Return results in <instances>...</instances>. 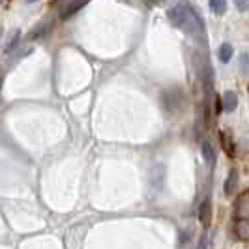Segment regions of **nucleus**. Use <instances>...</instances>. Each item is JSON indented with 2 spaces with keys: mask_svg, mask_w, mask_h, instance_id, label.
Returning a JSON list of instances; mask_svg holds the SVG:
<instances>
[{
  "mask_svg": "<svg viewBox=\"0 0 249 249\" xmlns=\"http://www.w3.org/2000/svg\"><path fill=\"white\" fill-rule=\"evenodd\" d=\"M199 219L202 227H208L210 221H212V200L210 199L202 200V204H200L199 208Z\"/></svg>",
  "mask_w": 249,
  "mask_h": 249,
  "instance_id": "0eeeda50",
  "label": "nucleus"
},
{
  "mask_svg": "<svg viewBox=\"0 0 249 249\" xmlns=\"http://www.w3.org/2000/svg\"><path fill=\"white\" fill-rule=\"evenodd\" d=\"M88 0H66L60 6V19H70L73 13H77Z\"/></svg>",
  "mask_w": 249,
  "mask_h": 249,
  "instance_id": "20e7f679",
  "label": "nucleus"
},
{
  "mask_svg": "<svg viewBox=\"0 0 249 249\" xmlns=\"http://www.w3.org/2000/svg\"><path fill=\"white\" fill-rule=\"evenodd\" d=\"M221 105H223L225 112L236 111V107H238V94H236V92H232V90L225 92L223 98H221Z\"/></svg>",
  "mask_w": 249,
  "mask_h": 249,
  "instance_id": "6e6552de",
  "label": "nucleus"
},
{
  "mask_svg": "<svg viewBox=\"0 0 249 249\" xmlns=\"http://www.w3.org/2000/svg\"><path fill=\"white\" fill-rule=\"evenodd\" d=\"M146 4H150V6H158V4H161V2H165V0H144Z\"/></svg>",
  "mask_w": 249,
  "mask_h": 249,
  "instance_id": "a211bd4d",
  "label": "nucleus"
},
{
  "mask_svg": "<svg viewBox=\"0 0 249 249\" xmlns=\"http://www.w3.org/2000/svg\"><path fill=\"white\" fill-rule=\"evenodd\" d=\"M26 4H34V2H37V0H25Z\"/></svg>",
  "mask_w": 249,
  "mask_h": 249,
  "instance_id": "6ab92c4d",
  "label": "nucleus"
},
{
  "mask_svg": "<svg viewBox=\"0 0 249 249\" xmlns=\"http://www.w3.org/2000/svg\"><path fill=\"white\" fill-rule=\"evenodd\" d=\"M221 144H223V150L227 152V156H234V142L229 135V131H221Z\"/></svg>",
  "mask_w": 249,
  "mask_h": 249,
  "instance_id": "9b49d317",
  "label": "nucleus"
},
{
  "mask_svg": "<svg viewBox=\"0 0 249 249\" xmlns=\"http://www.w3.org/2000/svg\"><path fill=\"white\" fill-rule=\"evenodd\" d=\"M234 6H236L238 12H249V0H234Z\"/></svg>",
  "mask_w": 249,
  "mask_h": 249,
  "instance_id": "2eb2a0df",
  "label": "nucleus"
},
{
  "mask_svg": "<svg viewBox=\"0 0 249 249\" xmlns=\"http://www.w3.org/2000/svg\"><path fill=\"white\" fill-rule=\"evenodd\" d=\"M200 152H202L204 161L208 163L210 167H213V163H215V150H213L212 142L210 141H202L200 142Z\"/></svg>",
  "mask_w": 249,
  "mask_h": 249,
  "instance_id": "1a4fd4ad",
  "label": "nucleus"
},
{
  "mask_svg": "<svg viewBox=\"0 0 249 249\" xmlns=\"http://www.w3.org/2000/svg\"><path fill=\"white\" fill-rule=\"evenodd\" d=\"M47 32V25H37L36 30L30 34V39H36V37H39L41 34H45Z\"/></svg>",
  "mask_w": 249,
  "mask_h": 249,
  "instance_id": "dca6fc26",
  "label": "nucleus"
},
{
  "mask_svg": "<svg viewBox=\"0 0 249 249\" xmlns=\"http://www.w3.org/2000/svg\"><path fill=\"white\" fill-rule=\"evenodd\" d=\"M238 182H240L238 169H231V171H229V176H227V180H225V195H227V197H231V195L236 193Z\"/></svg>",
  "mask_w": 249,
  "mask_h": 249,
  "instance_id": "423d86ee",
  "label": "nucleus"
},
{
  "mask_svg": "<svg viewBox=\"0 0 249 249\" xmlns=\"http://www.w3.org/2000/svg\"><path fill=\"white\" fill-rule=\"evenodd\" d=\"M232 54H234V49H232V45H231V43H223V45L219 47V51H217V56H219V60H221L223 64L231 62Z\"/></svg>",
  "mask_w": 249,
  "mask_h": 249,
  "instance_id": "9d476101",
  "label": "nucleus"
},
{
  "mask_svg": "<svg viewBox=\"0 0 249 249\" xmlns=\"http://www.w3.org/2000/svg\"><path fill=\"white\" fill-rule=\"evenodd\" d=\"M197 249H208V234H206V232H204V234L200 236L199 246H197Z\"/></svg>",
  "mask_w": 249,
  "mask_h": 249,
  "instance_id": "f3484780",
  "label": "nucleus"
},
{
  "mask_svg": "<svg viewBox=\"0 0 249 249\" xmlns=\"http://www.w3.org/2000/svg\"><path fill=\"white\" fill-rule=\"evenodd\" d=\"M210 10L215 15H223L227 12V0H210Z\"/></svg>",
  "mask_w": 249,
  "mask_h": 249,
  "instance_id": "f8f14e48",
  "label": "nucleus"
},
{
  "mask_svg": "<svg viewBox=\"0 0 249 249\" xmlns=\"http://www.w3.org/2000/svg\"><path fill=\"white\" fill-rule=\"evenodd\" d=\"M167 17H169L171 25L182 32H186L187 36L204 39V23H202L197 10L189 2H186V0L176 2L173 8H169Z\"/></svg>",
  "mask_w": 249,
  "mask_h": 249,
  "instance_id": "f257e3e1",
  "label": "nucleus"
},
{
  "mask_svg": "<svg viewBox=\"0 0 249 249\" xmlns=\"http://www.w3.org/2000/svg\"><path fill=\"white\" fill-rule=\"evenodd\" d=\"M240 70L244 75H249V53H244L240 56Z\"/></svg>",
  "mask_w": 249,
  "mask_h": 249,
  "instance_id": "4468645a",
  "label": "nucleus"
},
{
  "mask_svg": "<svg viewBox=\"0 0 249 249\" xmlns=\"http://www.w3.org/2000/svg\"><path fill=\"white\" fill-rule=\"evenodd\" d=\"M234 219H249V189L234 202Z\"/></svg>",
  "mask_w": 249,
  "mask_h": 249,
  "instance_id": "7ed1b4c3",
  "label": "nucleus"
},
{
  "mask_svg": "<svg viewBox=\"0 0 249 249\" xmlns=\"http://www.w3.org/2000/svg\"><path fill=\"white\" fill-rule=\"evenodd\" d=\"M19 36H21V32H19V30H15V32L10 34L8 41H6V53H10L13 47H17V39H19Z\"/></svg>",
  "mask_w": 249,
  "mask_h": 249,
  "instance_id": "ddd939ff",
  "label": "nucleus"
},
{
  "mask_svg": "<svg viewBox=\"0 0 249 249\" xmlns=\"http://www.w3.org/2000/svg\"><path fill=\"white\" fill-rule=\"evenodd\" d=\"M0 88H2V75H0Z\"/></svg>",
  "mask_w": 249,
  "mask_h": 249,
  "instance_id": "aec40b11",
  "label": "nucleus"
},
{
  "mask_svg": "<svg viewBox=\"0 0 249 249\" xmlns=\"http://www.w3.org/2000/svg\"><path fill=\"white\" fill-rule=\"evenodd\" d=\"M161 100H163V107H165L167 111L176 112L184 107L186 98H184V92H182L180 88H171V90H167V92L163 94Z\"/></svg>",
  "mask_w": 249,
  "mask_h": 249,
  "instance_id": "f03ea898",
  "label": "nucleus"
},
{
  "mask_svg": "<svg viewBox=\"0 0 249 249\" xmlns=\"http://www.w3.org/2000/svg\"><path fill=\"white\" fill-rule=\"evenodd\" d=\"M232 234L236 240L248 242L249 240V219H234L232 223Z\"/></svg>",
  "mask_w": 249,
  "mask_h": 249,
  "instance_id": "39448f33",
  "label": "nucleus"
}]
</instances>
